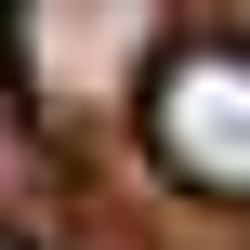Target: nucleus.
Returning a JSON list of instances; mask_svg holds the SVG:
<instances>
[{
  "label": "nucleus",
  "instance_id": "nucleus-1",
  "mask_svg": "<svg viewBox=\"0 0 250 250\" xmlns=\"http://www.w3.org/2000/svg\"><path fill=\"white\" fill-rule=\"evenodd\" d=\"M145 53H158V0H13V66L40 119H105L119 92H158Z\"/></svg>",
  "mask_w": 250,
  "mask_h": 250
},
{
  "label": "nucleus",
  "instance_id": "nucleus-2",
  "mask_svg": "<svg viewBox=\"0 0 250 250\" xmlns=\"http://www.w3.org/2000/svg\"><path fill=\"white\" fill-rule=\"evenodd\" d=\"M145 145H158L171 185H198V198H250V40H185V53H158Z\"/></svg>",
  "mask_w": 250,
  "mask_h": 250
},
{
  "label": "nucleus",
  "instance_id": "nucleus-3",
  "mask_svg": "<svg viewBox=\"0 0 250 250\" xmlns=\"http://www.w3.org/2000/svg\"><path fill=\"white\" fill-rule=\"evenodd\" d=\"M237 26H250V0H237Z\"/></svg>",
  "mask_w": 250,
  "mask_h": 250
},
{
  "label": "nucleus",
  "instance_id": "nucleus-4",
  "mask_svg": "<svg viewBox=\"0 0 250 250\" xmlns=\"http://www.w3.org/2000/svg\"><path fill=\"white\" fill-rule=\"evenodd\" d=\"M0 250H13V237H0Z\"/></svg>",
  "mask_w": 250,
  "mask_h": 250
}]
</instances>
